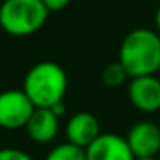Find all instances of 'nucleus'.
Segmentation results:
<instances>
[{
	"instance_id": "obj_1",
	"label": "nucleus",
	"mask_w": 160,
	"mask_h": 160,
	"mask_svg": "<svg viewBox=\"0 0 160 160\" xmlns=\"http://www.w3.org/2000/svg\"><path fill=\"white\" fill-rule=\"evenodd\" d=\"M118 62L129 78L155 75L160 70V36L155 29L136 28L121 41Z\"/></svg>"
},
{
	"instance_id": "obj_2",
	"label": "nucleus",
	"mask_w": 160,
	"mask_h": 160,
	"mask_svg": "<svg viewBox=\"0 0 160 160\" xmlns=\"http://www.w3.org/2000/svg\"><path fill=\"white\" fill-rule=\"evenodd\" d=\"M67 89V72L55 62H39L32 65L22 82V90L31 99L34 108H53L63 101Z\"/></svg>"
},
{
	"instance_id": "obj_3",
	"label": "nucleus",
	"mask_w": 160,
	"mask_h": 160,
	"mask_svg": "<svg viewBox=\"0 0 160 160\" xmlns=\"http://www.w3.org/2000/svg\"><path fill=\"white\" fill-rule=\"evenodd\" d=\"M49 10L43 0H3L0 5V28L10 36H31L48 21Z\"/></svg>"
},
{
	"instance_id": "obj_4",
	"label": "nucleus",
	"mask_w": 160,
	"mask_h": 160,
	"mask_svg": "<svg viewBox=\"0 0 160 160\" xmlns=\"http://www.w3.org/2000/svg\"><path fill=\"white\" fill-rule=\"evenodd\" d=\"M34 104L24 90L9 89L0 92V128L21 129L26 128L34 111Z\"/></svg>"
},
{
	"instance_id": "obj_5",
	"label": "nucleus",
	"mask_w": 160,
	"mask_h": 160,
	"mask_svg": "<svg viewBox=\"0 0 160 160\" xmlns=\"http://www.w3.org/2000/svg\"><path fill=\"white\" fill-rule=\"evenodd\" d=\"M128 99L138 111L153 114L160 111V78L155 75L133 77L128 83Z\"/></svg>"
},
{
	"instance_id": "obj_6",
	"label": "nucleus",
	"mask_w": 160,
	"mask_h": 160,
	"mask_svg": "<svg viewBox=\"0 0 160 160\" xmlns=\"http://www.w3.org/2000/svg\"><path fill=\"white\" fill-rule=\"evenodd\" d=\"M128 147L135 158H150L160 153V126L152 121H140L129 128Z\"/></svg>"
},
{
	"instance_id": "obj_7",
	"label": "nucleus",
	"mask_w": 160,
	"mask_h": 160,
	"mask_svg": "<svg viewBox=\"0 0 160 160\" xmlns=\"http://www.w3.org/2000/svg\"><path fill=\"white\" fill-rule=\"evenodd\" d=\"M85 150V160H135L126 138L116 133H101Z\"/></svg>"
},
{
	"instance_id": "obj_8",
	"label": "nucleus",
	"mask_w": 160,
	"mask_h": 160,
	"mask_svg": "<svg viewBox=\"0 0 160 160\" xmlns=\"http://www.w3.org/2000/svg\"><path fill=\"white\" fill-rule=\"evenodd\" d=\"M101 133V123L89 111H80L70 116V119L67 121V128H65L67 142L77 145L80 148H87Z\"/></svg>"
},
{
	"instance_id": "obj_9",
	"label": "nucleus",
	"mask_w": 160,
	"mask_h": 160,
	"mask_svg": "<svg viewBox=\"0 0 160 160\" xmlns=\"http://www.w3.org/2000/svg\"><path fill=\"white\" fill-rule=\"evenodd\" d=\"M60 131V118L49 108H36L26 124V133L34 143H51Z\"/></svg>"
},
{
	"instance_id": "obj_10",
	"label": "nucleus",
	"mask_w": 160,
	"mask_h": 160,
	"mask_svg": "<svg viewBox=\"0 0 160 160\" xmlns=\"http://www.w3.org/2000/svg\"><path fill=\"white\" fill-rule=\"evenodd\" d=\"M44 160H85V150L68 142L60 143L48 152Z\"/></svg>"
},
{
	"instance_id": "obj_11",
	"label": "nucleus",
	"mask_w": 160,
	"mask_h": 160,
	"mask_svg": "<svg viewBox=\"0 0 160 160\" xmlns=\"http://www.w3.org/2000/svg\"><path fill=\"white\" fill-rule=\"evenodd\" d=\"M101 77H102L104 85H108V87H121L129 78V75H128V72L124 70V67L119 62H114V63L106 65Z\"/></svg>"
},
{
	"instance_id": "obj_12",
	"label": "nucleus",
	"mask_w": 160,
	"mask_h": 160,
	"mask_svg": "<svg viewBox=\"0 0 160 160\" xmlns=\"http://www.w3.org/2000/svg\"><path fill=\"white\" fill-rule=\"evenodd\" d=\"M0 160H34V158L28 152L21 150V148L5 147V148H0Z\"/></svg>"
},
{
	"instance_id": "obj_13",
	"label": "nucleus",
	"mask_w": 160,
	"mask_h": 160,
	"mask_svg": "<svg viewBox=\"0 0 160 160\" xmlns=\"http://www.w3.org/2000/svg\"><path fill=\"white\" fill-rule=\"evenodd\" d=\"M70 2L72 0H43V3L46 5V9L49 12H60L67 5H70Z\"/></svg>"
},
{
	"instance_id": "obj_14",
	"label": "nucleus",
	"mask_w": 160,
	"mask_h": 160,
	"mask_svg": "<svg viewBox=\"0 0 160 160\" xmlns=\"http://www.w3.org/2000/svg\"><path fill=\"white\" fill-rule=\"evenodd\" d=\"M49 109H51V111L55 112V114H56V116H58V118H62L63 114L67 112V108H65L63 101H62V102H58V104H55V106H53V108H49Z\"/></svg>"
},
{
	"instance_id": "obj_15",
	"label": "nucleus",
	"mask_w": 160,
	"mask_h": 160,
	"mask_svg": "<svg viewBox=\"0 0 160 160\" xmlns=\"http://www.w3.org/2000/svg\"><path fill=\"white\" fill-rule=\"evenodd\" d=\"M153 22H155V31H157V34H158V36H160V5H158L157 12H155Z\"/></svg>"
},
{
	"instance_id": "obj_16",
	"label": "nucleus",
	"mask_w": 160,
	"mask_h": 160,
	"mask_svg": "<svg viewBox=\"0 0 160 160\" xmlns=\"http://www.w3.org/2000/svg\"><path fill=\"white\" fill-rule=\"evenodd\" d=\"M135 160H158L157 157H150V158H135Z\"/></svg>"
}]
</instances>
